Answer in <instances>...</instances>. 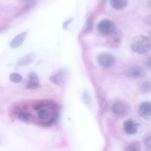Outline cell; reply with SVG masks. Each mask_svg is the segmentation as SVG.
<instances>
[{
    "label": "cell",
    "mask_w": 151,
    "mask_h": 151,
    "mask_svg": "<svg viewBox=\"0 0 151 151\" xmlns=\"http://www.w3.org/2000/svg\"><path fill=\"white\" fill-rule=\"evenodd\" d=\"M132 51L139 54L147 53L151 47V42L147 37L143 35H137L132 39L130 44Z\"/></svg>",
    "instance_id": "cell-1"
},
{
    "label": "cell",
    "mask_w": 151,
    "mask_h": 151,
    "mask_svg": "<svg viewBox=\"0 0 151 151\" xmlns=\"http://www.w3.org/2000/svg\"><path fill=\"white\" fill-rule=\"evenodd\" d=\"M98 32L101 34L106 36L112 35L115 29L114 23L110 20L104 19L100 21L97 26Z\"/></svg>",
    "instance_id": "cell-2"
},
{
    "label": "cell",
    "mask_w": 151,
    "mask_h": 151,
    "mask_svg": "<svg viewBox=\"0 0 151 151\" xmlns=\"http://www.w3.org/2000/svg\"><path fill=\"white\" fill-rule=\"evenodd\" d=\"M125 76L132 79L141 78L146 75L145 70L142 67L137 65L132 66L127 69L124 72Z\"/></svg>",
    "instance_id": "cell-3"
},
{
    "label": "cell",
    "mask_w": 151,
    "mask_h": 151,
    "mask_svg": "<svg viewBox=\"0 0 151 151\" xmlns=\"http://www.w3.org/2000/svg\"><path fill=\"white\" fill-rule=\"evenodd\" d=\"M99 64L102 66L108 67L112 65L115 61L114 56L111 54L103 52L100 54L98 57Z\"/></svg>",
    "instance_id": "cell-4"
},
{
    "label": "cell",
    "mask_w": 151,
    "mask_h": 151,
    "mask_svg": "<svg viewBox=\"0 0 151 151\" xmlns=\"http://www.w3.org/2000/svg\"><path fill=\"white\" fill-rule=\"evenodd\" d=\"M139 116L146 120L151 119V102L145 101L141 103L138 110Z\"/></svg>",
    "instance_id": "cell-5"
},
{
    "label": "cell",
    "mask_w": 151,
    "mask_h": 151,
    "mask_svg": "<svg viewBox=\"0 0 151 151\" xmlns=\"http://www.w3.org/2000/svg\"><path fill=\"white\" fill-rule=\"evenodd\" d=\"M139 125L138 123L135 122L133 119H129L124 122L123 127L126 133L132 134L137 132Z\"/></svg>",
    "instance_id": "cell-6"
},
{
    "label": "cell",
    "mask_w": 151,
    "mask_h": 151,
    "mask_svg": "<svg viewBox=\"0 0 151 151\" xmlns=\"http://www.w3.org/2000/svg\"><path fill=\"white\" fill-rule=\"evenodd\" d=\"M128 106L126 104L122 101H118L113 104L112 109L113 113L117 115H122L127 113Z\"/></svg>",
    "instance_id": "cell-7"
},
{
    "label": "cell",
    "mask_w": 151,
    "mask_h": 151,
    "mask_svg": "<svg viewBox=\"0 0 151 151\" xmlns=\"http://www.w3.org/2000/svg\"><path fill=\"white\" fill-rule=\"evenodd\" d=\"M44 108H47L55 111L57 110L58 105L56 103L52 100H45L36 104L34 107V109L37 111Z\"/></svg>",
    "instance_id": "cell-8"
},
{
    "label": "cell",
    "mask_w": 151,
    "mask_h": 151,
    "mask_svg": "<svg viewBox=\"0 0 151 151\" xmlns=\"http://www.w3.org/2000/svg\"><path fill=\"white\" fill-rule=\"evenodd\" d=\"M67 75L66 72L64 70H61L56 74L50 77V80L54 84L59 85L63 83L65 80Z\"/></svg>",
    "instance_id": "cell-9"
},
{
    "label": "cell",
    "mask_w": 151,
    "mask_h": 151,
    "mask_svg": "<svg viewBox=\"0 0 151 151\" xmlns=\"http://www.w3.org/2000/svg\"><path fill=\"white\" fill-rule=\"evenodd\" d=\"M35 54L32 52L19 58L16 62V65L20 66H24L31 63L34 60Z\"/></svg>",
    "instance_id": "cell-10"
},
{
    "label": "cell",
    "mask_w": 151,
    "mask_h": 151,
    "mask_svg": "<svg viewBox=\"0 0 151 151\" xmlns=\"http://www.w3.org/2000/svg\"><path fill=\"white\" fill-rule=\"evenodd\" d=\"M29 80L27 85V88L30 90L36 88L39 85V80L37 74L33 71L28 75Z\"/></svg>",
    "instance_id": "cell-11"
},
{
    "label": "cell",
    "mask_w": 151,
    "mask_h": 151,
    "mask_svg": "<svg viewBox=\"0 0 151 151\" xmlns=\"http://www.w3.org/2000/svg\"><path fill=\"white\" fill-rule=\"evenodd\" d=\"M27 31H24L16 36L10 43L12 48H16L20 46L23 42L27 35Z\"/></svg>",
    "instance_id": "cell-12"
},
{
    "label": "cell",
    "mask_w": 151,
    "mask_h": 151,
    "mask_svg": "<svg viewBox=\"0 0 151 151\" xmlns=\"http://www.w3.org/2000/svg\"><path fill=\"white\" fill-rule=\"evenodd\" d=\"M37 1L35 0L27 1L22 7L20 11L15 15L18 17L24 14L33 9L36 5Z\"/></svg>",
    "instance_id": "cell-13"
},
{
    "label": "cell",
    "mask_w": 151,
    "mask_h": 151,
    "mask_svg": "<svg viewBox=\"0 0 151 151\" xmlns=\"http://www.w3.org/2000/svg\"><path fill=\"white\" fill-rule=\"evenodd\" d=\"M59 116V112L57 110L55 111L52 116L48 121H41L39 122L40 125L45 127H49L52 126L58 120Z\"/></svg>",
    "instance_id": "cell-14"
},
{
    "label": "cell",
    "mask_w": 151,
    "mask_h": 151,
    "mask_svg": "<svg viewBox=\"0 0 151 151\" xmlns=\"http://www.w3.org/2000/svg\"><path fill=\"white\" fill-rule=\"evenodd\" d=\"M111 4L114 9L117 10L124 9L127 5L128 1L126 0H113L111 1Z\"/></svg>",
    "instance_id": "cell-15"
},
{
    "label": "cell",
    "mask_w": 151,
    "mask_h": 151,
    "mask_svg": "<svg viewBox=\"0 0 151 151\" xmlns=\"http://www.w3.org/2000/svg\"><path fill=\"white\" fill-rule=\"evenodd\" d=\"M140 89L144 93L151 92V80L147 81L142 83L140 85Z\"/></svg>",
    "instance_id": "cell-16"
},
{
    "label": "cell",
    "mask_w": 151,
    "mask_h": 151,
    "mask_svg": "<svg viewBox=\"0 0 151 151\" xmlns=\"http://www.w3.org/2000/svg\"><path fill=\"white\" fill-rule=\"evenodd\" d=\"M124 151H141L140 144L138 142H132L126 147Z\"/></svg>",
    "instance_id": "cell-17"
},
{
    "label": "cell",
    "mask_w": 151,
    "mask_h": 151,
    "mask_svg": "<svg viewBox=\"0 0 151 151\" xmlns=\"http://www.w3.org/2000/svg\"><path fill=\"white\" fill-rule=\"evenodd\" d=\"M17 117L20 119L25 122H29L30 121L32 118V116L31 114L28 113L24 112L22 111Z\"/></svg>",
    "instance_id": "cell-18"
},
{
    "label": "cell",
    "mask_w": 151,
    "mask_h": 151,
    "mask_svg": "<svg viewBox=\"0 0 151 151\" xmlns=\"http://www.w3.org/2000/svg\"><path fill=\"white\" fill-rule=\"evenodd\" d=\"M37 114L39 118L42 119H46L48 118L49 113L47 109L42 108L37 110Z\"/></svg>",
    "instance_id": "cell-19"
},
{
    "label": "cell",
    "mask_w": 151,
    "mask_h": 151,
    "mask_svg": "<svg viewBox=\"0 0 151 151\" xmlns=\"http://www.w3.org/2000/svg\"><path fill=\"white\" fill-rule=\"evenodd\" d=\"M9 78L12 82L18 83L21 82L22 80V76L19 73H12L9 76Z\"/></svg>",
    "instance_id": "cell-20"
},
{
    "label": "cell",
    "mask_w": 151,
    "mask_h": 151,
    "mask_svg": "<svg viewBox=\"0 0 151 151\" xmlns=\"http://www.w3.org/2000/svg\"><path fill=\"white\" fill-rule=\"evenodd\" d=\"M144 65L147 70L151 71V56L148 57L145 59Z\"/></svg>",
    "instance_id": "cell-21"
},
{
    "label": "cell",
    "mask_w": 151,
    "mask_h": 151,
    "mask_svg": "<svg viewBox=\"0 0 151 151\" xmlns=\"http://www.w3.org/2000/svg\"><path fill=\"white\" fill-rule=\"evenodd\" d=\"M144 144L148 151H151V136L145 139Z\"/></svg>",
    "instance_id": "cell-22"
},
{
    "label": "cell",
    "mask_w": 151,
    "mask_h": 151,
    "mask_svg": "<svg viewBox=\"0 0 151 151\" xmlns=\"http://www.w3.org/2000/svg\"><path fill=\"white\" fill-rule=\"evenodd\" d=\"M145 21L147 25L151 27V14L145 17Z\"/></svg>",
    "instance_id": "cell-23"
},
{
    "label": "cell",
    "mask_w": 151,
    "mask_h": 151,
    "mask_svg": "<svg viewBox=\"0 0 151 151\" xmlns=\"http://www.w3.org/2000/svg\"><path fill=\"white\" fill-rule=\"evenodd\" d=\"M71 21V20L70 19L68 20V21L65 22L63 25V27L65 29H66L67 27V26L70 23V22Z\"/></svg>",
    "instance_id": "cell-24"
},
{
    "label": "cell",
    "mask_w": 151,
    "mask_h": 151,
    "mask_svg": "<svg viewBox=\"0 0 151 151\" xmlns=\"http://www.w3.org/2000/svg\"><path fill=\"white\" fill-rule=\"evenodd\" d=\"M147 6L149 8L151 9V0L148 1L147 3Z\"/></svg>",
    "instance_id": "cell-25"
}]
</instances>
